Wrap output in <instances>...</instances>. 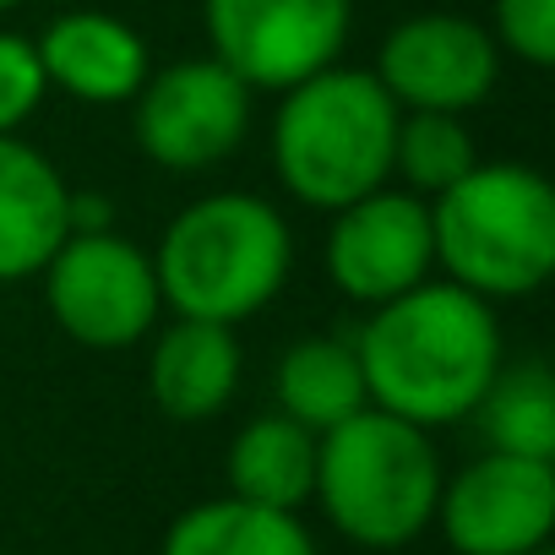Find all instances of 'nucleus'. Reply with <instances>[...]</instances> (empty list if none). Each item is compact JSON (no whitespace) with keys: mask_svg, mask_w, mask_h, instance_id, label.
I'll use <instances>...</instances> for the list:
<instances>
[{"mask_svg":"<svg viewBox=\"0 0 555 555\" xmlns=\"http://www.w3.org/2000/svg\"><path fill=\"white\" fill-rule=\"evenodd\" d=\"M39 278H44V306L55 327L82 349H131L158 327L164 295H158L153 250H142L115 229L66 234Z\"/></svg>","mask_w":555,"mask_h":555,"instance_id":"6","label":"nucleus"},{"mask_svg":"<svg viewBox=\"0 0 555 555\" xmlns=\"http://www.w3.org/2000/svg\"><path fill=\"white\" fill-rule=\"evenodd\" d=\"M327 278L354 306H387L403 289L425 284L436 267L430 202L403 185H376L333 212L327 229Z\"/></svg>","mask_w":555,"mask_h":555,"instance_id":"10","label":"nucleus"},{"mask_svg":"<svg viewBox=\"0 0 555 555\" xmlns=\"http://www.w3.org/2000/svg\"><path fill=\"white\" fill-rule=\"evenodd\" d=\"M131 131L158 169H212L250 131V88L212 55L175 61L164 72H147V82L137 88Z\"/></svg>","mask_w":555,"mask_h":555,"instance_id":"8","label":"nucleus"},{"mask_svg":"<svg viewBox=\"0 0 555 555\" xmlns=\"http://www.w3.org/2000/svg\"><path fill=\"white\" fill-rule=\"evenodd\" d=\"M533 555H550V550H533Z\"/></svg>","mask_w":555,"mask_h":555,"instance_id":"24","label":"nucleus"},{"mask_svg":"<svg viewBox=\"0 0 555 555\" xmlns=\"http://www.w3.org/2000/svg\"><path fill=\"white\" fill-rule=\"evenodd\" d=\"M212 61H223L250 93H284L338 66L354 0H202Z\"/></svg>","mask_w":555,"mask_h":555,"instance_id":"7","label":"nucleus"},{"mask_svg":"<svg viewBox=\"0 0 555 555\" xmlns=\"http://www.w3.org/2000/svg\"><path fill=\"white\" fill-rule=\"evenodd\" d=\"M398 104L360 66H327L284 88L272 115V175L300 207L338 212L354 196L392 185Z\"/></svg>","mask_w":555,"mask_h":555,"instance_id":"3","label":"nucleus"},{"mask_svg":"<svg viewBox=\"0 0 555 555\" xmlns=\"http://www.w3.org/2000/svg\"><path fill=\"white\" fill-rule=\"evenodd\" d=\"M272 398H278V414H289V420L306 425L311 436H322V430L344 425L349 414L371 409L354 338H338V333L295 338L284 354H278Z\"/></svg>","mask_w":555,"mask_h":555,"instance_id":"15","label":"nucleus"},{"mask_svg":"<svg viewBox=\"0 0 555 555\" xmlns=\"http://www.w3.org/2000/svg\"><path fill=\"white\" fill-rule=\"evenodd\" d=\"M240 371H245L240 338L234 327H218V322L175 317L147 349V392L180 425L223 414L229 398L240 392Z\"/></svg>","mask_w":555,"mask_h":555,"instance_id":"14","label":"nucleus"},{"mask_svg":"<svg viewBox=\"0 0 555 555\" xmlns=\"http://www.w3.org/2000/svg\"><path fill=\"white\" fill-rule=\"evenodd\" d=\"M436 522L457 555H533L555 528V463L485 452L441 479Z\"/></svg>","mask_w":555,"mask_h":555,"instance_id":"9","label":"nucleus"},{"mask_svg":"<svg viewBox=\"0 0 555 555\" xmlns=\"http://www.w3.org/2000/svg\"><path fill=\"white\" fill-rule=\"evenodd\" d=\"M34 50H39L50 93H66L93 109L131 104L153 72L147 39L115 12H61L34 39Z\"/></svg>","mask_w":555,"mask_h":555,"instance_id":"12","label":"nucleus"},{"mask_svg":"<svg viewBox=\"0 0 555 555\" xmlns=\"http://www.w3.org/2000/svg\"><path fill=\"white\" fill-rule=\"evenodd\" d=\"M441 457L430 430L360 409L317 436V490L311 501L360 550H403L436 522Z\"/></svg>","mask_w":555,"mask_h":555,"instance_id":"5","label":"nucleus"},{"mask_svg":"<svg viewBox=\"0 0 555 555\" xmlns=\"http://www.w3.org/2000/svg\"><path fill=\"white\" fill-rule=\"evenodd\" d=\"M295 261L289 223L267 196L207 191L185 202L153 250L158 295L175 317L234 327L278 300Z\"/></svg>","mask_w":555,"mask_h":555,"instance_id":"2","label":"nucleus"},{"mask_svg":"<svg viewBox=\"0 0 555 555\" xmlns=\"http://www.w3.org/2000/svg\"><path fill=\"white\" fill-rule=\"evenodd\" d=\"M72 185L23 137H0V284H23L39 278L44 261L72 234L66 223Z\"/></svg>","mask_w":555,"mask_h":555,"instance_id":"13","label":"nucleus"},{"mask_svg":"<svg viewBox=\"0 0 555 555\" xmlns=\"http://www.w3.org/2000/svg\"><path fill=\"white\" fill-rule=\"evenodd\" d=\"M430 245L447 284L522 300L555 272V191L533 164H474L430 202Z\"/></svg>","mask_w":555,"mask_h":555,"instance_id":"4","label":"nucleus"},{"mask_svg":"<svg viewBox=\"0 0 555 555\" xmlns=\"http://www.w3.org/2000/svg\"><path fill=\"white\" fill-rule=\"evenodd\" d=\"M109 218H115L109 196H99V191H72V202H66V223H72V234H104Z\"/></svg>","mask_w":555,"mask_h":555,"instance_id":"22","label":"nucleus"},{"mask_svg":"<svg viewBox=\"0 0 555 555\" xmlns=\"http://www.w3.org/2000/svg\"><path fill=\"white\" fill-rule=\"evenodd\" d=\"M44 93H50V82H44L34 39L0 28V137H17L34 120V109L44 104Z\"/></svg>","mask_w":555,"mask_h":555,"instance_id":"20","label":"nucleus"},{"mask_svg":"<svg viewBox=\"0 0 555 555\" xmlns=\"http://www.w3.org/2000/svg\"><path fill=\"white\" fill-rule=\"evenodd\" d=\"M158 555H317V539L300 512H267L240 495H218L185 506Z\"/></svg>","mask_w":555,"mask_h":555,"instance_id":"17","label":"nucleus"},{"mask_svg":"<svg viewBox=\"0 0 555 555\" xmlns=\"http://www.w3.org/2000/svg\"><path fill=\"white\" fill-rule=\"evenodd\" d=\"M376 82L398 109L430 115H468L501 82V44L485 23L457 12H420L403 17L376 55Z\"/></svg>","mask_w":555,"mask_h":555,"instance_id":"11","label":"nucleus"},{"mask_svg":"<svg viewBox=\"0 0 555 555\" xmlns=\"http://www.w3.org/2000/svg\"><path fill=\"white\" fill-rule=\"evenodd\" d=\"M474 164H479V153H474V137H468L463 115H430V109H403V115H398L392 175L403 180V191L436 202V196L452 191Z\"/></svg>","mask_w":555,"mask_h":555,"instance_id":"19","label":"nucleus"},{"mask_svg":"<svg viewBox=\"0 0 555 555\" xmlns=\"http://www.w3.org/2000/svg\"><path fill=\"white\" fill-rule=\"evenodd\" d=\"M23 7V0H0V17H7V12H17Z\"/></svg>","mask_w":555,"mask_h":555,"instance_id":"23","label":"nucleus"},{"mask_svg":"<svg viewBox=\"0 0 555 555\" xmlns=\"http://www.w3.org/2000/svg\"><path fill=\"white\" fill-rule=\"evenodd\" d=\"M474 420L485 430V452L512 457H544L555 463V376L544 360H501L485 398L474 403Z\"/></svg>","mask_w":555,"mask_h":555,"instance_id":"18","label":"nucleus"},{"mask_svg":"<svg viewBox=\"0 0 555 555\" xmlns=\"http://www.w3.org/2000/svg\"><path fill=\"white\" fill-rule=\"evenodd\" d=\"M229 495L267 506V512H300L317 490V436L289 414H261L240 425L223 457Z\"/></svg>","mask_w":555,"mask_h":555,"instance_id":"16","label":"nucleus"},{"mask_svg":"<svg viewBox=\"0 0 555 555\" xmlns=\"http://www.w3.org/2000/svg\"><path fill=\"white\" fill-rule=\"evenodd\" d=\"M354 354L371 409L436 430L468 420L485 398L490 376L501 371V322L490 300L447 278H425L398 300L371 306L365 327L354 333Z\"/></svg>","mask_w":555,"mask_h":555,"instance_id":"1","label":"nucleus"},{"mask_svg":"<svg viewBox=\"0 0 555 555\" xmlns=\"http://www.w3.org/2000/svg\"><path fill=\"white\" fill-rule=\"evenodd\" d=\"M490 39L501 44V55L533 72L555 66V0H495Z\"/></svg>","mask_w":555,"mask_h":555,"instance_id":"21","label":"nucleus"}]
</instances>
